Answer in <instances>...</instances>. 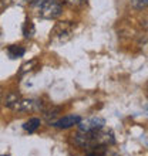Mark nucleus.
Segmentation results:
<instances>
[{"mask_svg":"<svg viewBox=\"0 0 148 156\" xmlns=\"http://www.w3.org/2000/svg\"><path fill=\"white\" fill-rule=\"evenodd\" d=\"M74 144L78 148L88 149L93 146H111L115 144V138L113 131L101 128L94 132H80L74 135Z\"/></svg>","mask_w":148,"mask_h":156,"instance_id":"1","label":"nucleus"},{"mask_svg":"<svg viewBox=\"0 0 148 156\" xmlns=\"http://www.w3.org/2000/svg\"><path fill=\"white\" fill-rule=\"evenodd\" d=\"M3 104L7 108L17 112H39L43 111V102L40 99L23 98L16 92H9L4 98Z\"/></svg>","mask_w":148,"mask_h":156,"instance_id":"2","label":"nucleus"},{"mask_svg":"<svg viewBox=\"0 0 148 156\" xmlns=\"http://www.w3.org/2000/svg\"><path fill=\"white\" fill-rule=\"evenodd\" d=\"M30 4L34 14L44 20H54L63 13V4L58 0H33Z\"/></svg>","mask_w":148,"mask_h":156,"instance_id":"3","label":"nucleus"},{"mask_svg":"<svg viewBox=\"0 0 148 156\" xmlns=\"http://www.w3.org/2000/svg\"><path fill=\"white\" fill-rule=\"evenodd\" d=\"M74 34V24L71 21H58L53 27L50 33V41L54 44H64L73 37Z\"/></svg>","mask_w":148,"mask_h":156,"instance_id":"4","label":"nucleus"},{"mask_svg":"<svg viewBox=\"0 0 148 156\" xmlns=\"http://www.w3.org/2000/svg\"><path fill=\"white\" fill-rule=\"evenodd\" d=\"M105 125V119L100 116H93V118L81 119V122L78 123V131L80 132H94L98 131Z\"/></svg>","mask_w":148,"mask_h":156,"instance_id":"5","label":"nucleus"},{"mask_svg":"<svg viewBox=\"0 0 148 156\" xmlns=\"http://www.w3.org/2000/svg\"><path fill=\"white\" fill-rule=\"evenodd\" d=\"M80 122H81V116L77 114H70V115H64L61 118H58L57 121H54L51 123V126L58 128V129H68L74 125H78Z\"/></svg>","mask_w":148,"mask_h":156,"instance_id":"6","label":"nucleus"},{"mask_svg":"<svg viewBox=\"0 0 148 156\" xmlns=\"http://www.w3.org/2000/svg\"><path fill=\"white\" fill-rule=\"evenodd\" d=\"M26 53V48L23 45H17V44H13L10 45L7 48V54L10 58H19V57H23Z\"/></svg>","mask_w":148,"mask_h":156,"instance_id":"7","label":"nucleus"},{"mask_svg":"<svg viewBox=\"0 0 148 156\" xmlns=\"http://www.w3.org/2000/svg\"><path fill=\"white\" fill-rule=\"evenodd\" d=\"M40 118H30L27 122H24V125H23V129H24L26 132H29V133H33V132H36L39 128H40Z\"/></svg>","mask_w":148,"mask_h":156,"instance_id":"8","label":"nucleus"},{"mask_svg":"<svg viewBox=\"0 0 148 156\" xmlns=\"http://www.w3.org/2000/svg\"><path fill=\"white\" fill-rule=\"evenodd\" d=\"M108 146H93V148L86 149V156H107Z\"/></svg>","mask_w":148,"mask_h":156,"instance_id":"9","label":"nucleus"},{"mask_svg":"<svg viewBox=\"0 0 148 156\" xmlns=\"http://www.w3.org/2000/svg\"><path fill=\"white\" fill-rule=\"evenodd\" d=\"M36 33V29H34V24L30 20H26L24 24H23V34H24L26 38H31Z\"/></svg>","mask_w":148,"mask_h":156,"instance_id":"10","label":"nucleus"},{"mask_svg":"<svg viewBox=\"0 0 148 156\" xmlns=\"http://www.w3.org/2000/svg\"><path fill=\"white\" fill-rule=\"evenodd\" d=\"M60 111H61V109H60V108H57V107L51 108V109H49V111H43L46 121H47V122H50V123H53V119L58 115V112H60Z\"/></svg>","mask_w":148,"mask_h":156,"instance_id":"11","label":"nucleus"},{"mask_svg":"<svg viewBox=\"0 0 148 156\" xmlns=\"http://www.w3.org/2000/svg\"><path fill=\"white\" fill-rule=\"evenodd\" d=\"M131 2V6L137 10H141V9H144L148 6V0H130Z\"/></svg>","mask_w":148,"mask_h":156,"instance_id":"12","label":"nucleus"},{"mask_svg":"<svg viewBox=\"0 0 148 156\" xmlns=\"http://www.w3.org/2000/svg\"><path fill=\"white\" fill-rule=\"evenodd\" d=\"M63 3L68 6V7H80L83 4L86 3V0H63Z\"/></svg>","mask_w":148,"mask_h":156,"instance_id":"13","label":"nucleus"},{"mask_svg":"<svg viewBox=\"0 0 148 156\" xmlns=\"http://www.w3.org/2000/svg\"><path fill=\"white\" fill-rule=\"evenodd\" d=\"M37 64V61H30V62H27V64H24V66L21 67V70H20V74H24V73H27V71H30L31 68L30 67H33V66H36Z\"/></svg>","mask_w":148,"mask_h":156,"instance_id":"14","label":"nucleus"},{"mask_svg":"<svg viewBox=\"0 0 148 156\" xmlns=\"http://www.w3.org/2000/svg\"><path fill=\"white\" fill-rule=\"evenodd\" d=\"M14 3H17V4H20V6H23V4H27V3H31L33 0H13Z\"/></svg>","mask_w":148,"mask_h":156,"instance_id":"15","label":"nucleus"},{"mask_svg":"<svg viewBox=\"0 0 148 156\" xmlns=\"http://www.w3.org/2000/svg\"><path fill=\"white\" fill-rule=\"evenodd\" d=\"M145 112H147V115H148V101H147V104H145Z\"/></svg>","mask_w":148,"mask_h":156,"instance_id":"16","label":"nucleus"},{"mask_svg":"<svg viewBox=\"0 0 148 156\" xmlns=\"http://www.w3.org/2000/svg\"><path fill=\"white\" fill-rule=\"evenodd\" d=\"M0 99H2V90H0Z\"/></svg>","mask_w":148,"mask_h":156,"instance_id":"17","label":"nucleus"},{"mask_svg":"<svg viewBox=\"0 0 148 156\" xmlns=\"http://www.w3.org/2000/svg\"><path fill=\"white\" fill-rule=\"evenodd\" d=\"M3 156H9V155H3Z\"/></svg>","mask_w":148,"mask_h":156,"instance_id":"18","label":"nucleus"},{"mask_svg":"<svg viewBox=\"0 0 148 156\" xmlns=\"http://www.w3.org/2000/svg\"><path fill=\"white\" fill-rule=\"evenodd\" d=\"M147 90H148V87H147Z\"/></svg>","mask_w":148,"mask_h":156,"instance_id":"19","label":"nucleus"}]
</instances>
